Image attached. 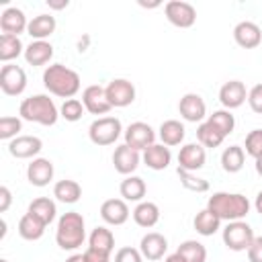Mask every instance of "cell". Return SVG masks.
<instances>
[{
  "label": "cell",
  "mask_w": 262,
  "mask_h": 262,
  "mask_svg": "<svg viewBox=\"0 0 262 262\" xmlns=\"http://www.w3.org/2000/svg\"><path fill=\"white\" fill-rule=\"evenodd\" d=\"M86 233H84V217L76 211L63 213L57 223L55 242L61 250H76L82 246Z\"/></svg>",
  "instance_id": "277c9868"
},
{
  "label": "cell",
  "mask_w": 262,
  "mask_h": 262,
  "mask_svg": "<svg viewBox=\"0 0 262 262\" xmlns=\"http://www.w3.org/2000/svg\"><path fill=\"white\" fill-rule=\"evenodd\" d=\"M90 246L92 248H98V250H104V252H113V248H115V235H113V231L106 229V227H102V225L94 227L92 233H90Z\"/></svg>",
  "instance_id": "d590c367"
},
{
  "label": "cell",
  "mask_w": 262,
  "mask_h": 262,
  "mask_svg": "<svg viewBox=\"0 0 262 262\" xmlns=\"http://www.w3.org/2000/svg\"><path fill=\"white\" fill-rule=\"evenodd\" d=\"M139 4H141V6H149V8H154V6H158L160 2H158V0H154V2H143V0H139Z\"/></svg>",
  "instance_id": "db71d44e"
},
{
  "label": "cell",
  "mask_w": 262,
  "mask_h": 262,
  "mask_svg": "<svg viewBox=\"0 0 262 262\" xmlns=\"http://www.w3.org/2000/svg\"><path fill=\"white\" fill-rule=\"evenodd\" d=\"M246 154L254 160L262 158V129H252L246 135Z\"/></svg>",
  "instance_id": "ab89813d"
},
{
  "label": "cell",
  "mask_w": 262,
  "mask_h": 262,
  "mask_svg": "<svg viewBox=\"0 0 262 262\" xmlns=\"http://www.w3.org/2000/svg\"><path fill=\"white\" fill-rule=\"evenodd\" d=\"M176 252L184 258V262H205L207 260V248L196 239L182 242Z\"/></svg>",
  "instance_id": "836d02e7"
},
{
  "label": "cell",
  "mask_w": 262,
  "mask_h": 262,
  "mask_svg": "<svg viewBox=\"0 0 262 262\" xmlns=\"http://www.w3.org/2000/svg\"><path fill=\"white\" fill-rule=\"evenodd\" d=\"M254 205H256V211L262 215V190L256 194V203H254Z\"/></svg>",
  "instance_id": "f907efd6"
},
{
  "label": "cell",
  "mask_w": 262,
  "mask_h": 262,
  "mask_svg": "<svg viewBox=\"0 0 262 262\" xmlns=\"http://www.w3.org/2000/svg\"><path fill=\"white\" fill-rule=\"evenodd\" d=\"M20 51H23V43L16 35H8V33L0 35V59L2 61H10L18 57Z\"/></svg>",
  "instance_id": "e575fe53"
},
{
  "label": "cell",
  "mask_w": 262,
  "mask_h": 262,
  "mask_svg": "<svg viewBox=\"0 0 262 262\" xmlns=\"http://www.w3.org/2000/svg\"><path fill=\"white\" fill-rule=\"evenodd\" d=\"M254 229L246 221H229L227 227L223 229V244L233 250V252H244L252 246L254 242Z\"/></svg>",
  "instance_id": "8992f818"
},
{
  "label": "cell",
  "mask_w": 262,
  "mask_h": 262,
  "mask_svg": "<svg viewBox=\"0 0 262 262\" xmlns=\"http://www.w3.org/2000/svg\"><path fill=\"white\" fill-rule=\"evenodd\" d=\"M25 86H27V74L20 66H14V63L2 66V70H0V88H2L4 94L16 96L25 90Z\"/></svg>",
  "instance_id": "ba28073f"
},
{
  "label": "cell",
  "mask_w": 262,
  "mask_h": 262,
  "mask_svg": "<svg viewBox=\"0 0 262 262\" xmlns=\"http://www.w3.org/2000/svg\"><path fill=\"white\" fill-rule=\"evenodd\" d=\"M53 196H57V201L61 203H76L82 196V186L72 178L57 180L53 186Z\"/></svg>",
  "instance_id": "484cf974"
},
{
  "label": "cell",
  "mask_w": 262,
  "mask_h": 262,
  "mask_svg": "<svg viewBox=\"0 0 262 262\" xmlns=\"http://www.w3.org/2000/svg\"><path fill=\"white\" fill-rule=\"evenodd\" d=\"M133 219H135V223H137L139 227H154V225L158 223V219H160V209H158L156 203L143 201V203H139V205L135 207Z\"/></svg>",
  "instance_id": "4316f807"
},
{
  "label": "cell",
  "mask_w": 262,
  "mask_h": 262,
  "mask_svg": "<svg viewBox=\"0 0 262 262\" xmlns=\"http://www.w3.org/2000/svg\"><path fill=\"white\" fill-rule=\"evenodd\" d=\"M66 262H86V260H84V254H74V256H70Z\"/></svg>",
  "instance_id": "816d5d0a"
},
{
  "label": "cell",
  "mask_w": 262,
  "mask_h": 262,
  "mask_svg": "<svg viewBox=\"0 0 262 262\" xmlns=\"http://www.w3.org/2000/svg\"><path fill=\"white\" fill-rule=\"evenodd\" d=\"M82 102H84L86 111L92 113V115H106L113 108L111 102H108V98H106V90L100 84L86 86L84 92H82Z\"/></svg>",
  "instance_id": "8fae6325"
},
{
  "label": "cell",
  "mask_w": 262,
  "mask_h": 262,
  "mask_svg": "<svg viewBox=\"0 0 262 262\" xmlns=\"http://www.w3.org/2000/svg\"><path fill=\"white\" fill-rule=\"evenodd\" d=\"M168 250V239L158 233V231H149L141 237V244H139V252L141 256H145L147 260H160Z\"/></svg>",
  "instance_id": "d6986e66"
},
{
  "label": "cell",
  "mask_w": 262,
  "mask_h": 262,
  "mask_svg": "<svg viewBox=\"0 0 262 262\" xmlns=\"http://www.w3.org/2000/svg\"><path fill=\"white\" fill-rule=\"evenodd\" d=\"M10 201H12V194L8 186H0V213H4L10 207Z\"/></svg>",
  "instance_id": "bcb514c9"
},
{
  "label": "cell",
  "mask_w": 262,
  "mask_h": 262,
  "mask_svg": "<svg viewBox=\"0 0 262 262\" xmlns=\"http://www.w3.org/2000/svg\"><path fill=\"white\" fill-rule=\"evenodd\" d=\"M119 190H121V196L127 199V201H141L145 196L147 186H145L143 178H139V176H127L121 182Z\"/></svg>",
  "instance_id": "f546056e"
},
{
  "label": "cell",
  "mask_w": 262,
  "mask_h": 262,
  "mask_svg": "<svg viewBox=\"0 0 262 262\" xmlns=\"http://www.w3.org/2000/svg\"><path fill=\"white\" fill-rule=\"evenodd\" d=\"M248 102H250V108L258 115H262V82H258L256 86L250 88L248 92Z\"/></svg>",
  "instance_id": "b9f144b4"
},
{
  "label": "cell",
  "mask_w": 262,
  "mask_h": 262,
  "mask_svg": "<svg viewBox=\"0 0 262 262\" xmlns=\"http://www.w3.org/2000/svg\"><path fill=\"white\" fill-rule=\"evenodd\" d=\"M244 160H246V154H244V147H239V145H229L221 154V166L229 174L239 172L244 168Z\"/></svg>",
  "instance_id": "f1b7e54d"
},
{
  "label": "cell",
  "mask_w": 262,
  "mask_h": 262,
  "mask_svg": "<svg viewBox=\"0 0 262 262\" xmlns=\"http://www.w3.org/2000/svg\"><path fill=\"white\" fill-rule=\"evenodd\" d=\"M154 139H156L154 129L143 121H135L125 129V143L133 149H137V151L147 149L149 145H154Z\"/></svg>",
  "instance_id": "30bf717a"
},
{
  "label": "cell",
  "mask_w": 262,
  "mask_h": 262,
  "mask_svg": "<svg viewBox=\"0 0 262 262\" xmlns=\"http://www.w3.org/2000/svg\"><path fill=\"white\" fill-rule=\"evenodd\" d=\"M164 262H184V258H182L178 252H174V254H170V256H168Z\"/></svg>",
  "instance_id": "681fc988"
},
{
  "label": "cell",
  "mask_w": 262,
  "mask_h": 262,
  "mask_svg": "<svg viewBox=\"0 0 262 262\" xmlns=\"http://www.w3.org/2000/svg\"><path fill=\"white\" fill-rule=\"evenodd\" d=\"M205 160H207V151L201 143H186L178 151V168L188 170V172L203 168Z\"/></svg>",
  "instance_id": "4fadbf2b"
},
{
  "label": "cell",
  "mask_w": 262,
  "mask_h": 262,
  "mask_svg": "<svg viewBox=\"0 0 262 262\" xmlns=\"http://www.w3.org/2000/svg\"><path fill=\"white\" fill-rule=\"evenodd\" d=\"M45 227H47V225H45L39 217H35L33 213H29V211H27V213L20 217V221H18V233H20L23 239H29V242L39 239V237L43 235Z\"/></svg>",
  "instance_id": "d4e9b609"
},
{
  "label": "cell",
  "mask_w": 262,
  "mask_h": 262,
  "mask_svg": "<svg viewBox=\"0 0 262 262\" xmlns=\"http://www.w3.org/2000/svg\"><path fill=\"white\" fill-rule=\"evenodd\" d=\"M6 235V221L4 219H0V239Z\"/></svg>",
  "instance_id": "f5cc1de1"
},
{
  "label": "cell",
  "mask_w": 262,
  "mask_h": 262,
  "mask_svg": "<svg viewBox=\"0 0 262 262\" xmlns=\"http://www.w3.org/2000/svg\"><path fill=\"white\" fill-rule=\"evenodd\" d=\"M20 119H16V117H8V115H4V117H0V139H10L12 135H16L18 131H20Z\"/></svg>",
  "instance_id": "60d3db41"
},
{
  "label": "cell",
  "mask_w": 262,
  "mask_h": 262,
  "mask_svg": "<svg viewBox=\"0 0 262 262\" xmlns=\"http://www.w3.org/2000/svg\"><path fill=\"white\" fill-rule=\"evenodd\" d=\"M256 172L262 176V158H258V160H256Z\"/></svg>",
  "instance_id": "11a10c76"
},
{
  "label": "cell",
  "mask_w": 262,
  "mask_h": 262,
  "mask_svg": "<svg viewBox=\"0 0 262 262\" xmlns=\"http://www.w3.org/2000/svg\"><path fill=\"white\" fill-rule=\"evenodd\" d=\"M84 260L86 262H111V252H104V250L88 246V250L84 252Z\"/></svg>",
  "instance_id": "ee69618b"
},
{
  "label": "cell",
  "mask_w": 262,
  "mask_h": 262,
  "mask_svg": "<svg viewBox=\"0 0 262 262\" xmlns=\"http://www.w3.org/2000/svg\"><path fill=\"white\" fill-rule=\"evenodd\" d=\"M84 111H86V106H84V102L78 100V98H68V100H63V104H61V108H59L61 117H63L66 121H70V123L80 121L82 115H84Z\"/></svg>",
  "instance_id": "f35d334b"
},
{
  "label": "cell",
  "mask_w": 262,
  "mask_h": 262,
  "mask_svg": "<svg viewBox=\"0 0 262 262\" xmlns=\"http://www.w3.org/2000/svg\"><path fill=\"white\" fill-rule=\"evenodd\" d=\"M27 27H29V23H27V16H25V12L20 8L8 6V8L2 10V14H0V29L4 33L18 37V33H23Z\"/></svg>",
  "instance_id": "ffe728a7"
},
{
  "label": "cell",
  "mask_w": 262,
  "mask_h": 262,
  "mask_svg": "<svg viewBox=\"0 0 262 262\" xmlns=\"http://www.w3.org/2000/svg\"><path fill=\"white\" fill-rule=\"evenodd\" d=\"M139 160H141L139 151L129 147L127 143L115 147V151H113V164H115V170L119 174H131L139 166Z\"/></svg>",
  "instance_id": "2e32d148"
},
{
  "label": "cell",
  "mask_w": 262,
  "mask_h": 262,
  "mask_svg": "<svg viewBox=\"0 0 262 262\" xmlns=\"http://www.w3.org/2000/svg\"><path fill=\"white\" fill-rule=\"evenodd\" d=\"M207 209L225 221H239L250 211V201L239 192H213L207 201Z\"/></svg>",
  "instance_id": "7a4b0ae2"
},
{
  "label": "cell",
  "mask_w": 262,
  "mask_h": 262,
  "mask_svg": "<svg viewBox=\"0 0 262 262\" xmlns=\"http://www.w3.org/2000/svg\"><path fill=\"white\" fill-rule=\"evenodd\" d=\"M100 217L111 225H123L129 219V207L123 199H106L100 205Z\"/></svg>",
  "instance_id": "ac0fdd59"
},
{
  "label": "cell",
  "mask_w": 262,
  "mask_h": 262,
  "mask_svg": "<svg viewBox=\"0 0 262 262\" xmlns=\"http://www.w3.org/2000/svg\"><path fill=\"white\" fill-rule=\"evenodd\" d=\"M176 174H178L184 188H188L192 192H207L209 190V180H205V178H201L188 170H182V168H176Z\"/></svg>",
  "instance_id": "8d00e7d4"
},
{
  "label": "cell",
  "mask_w": 262,
  "mask_h": 262,
  "mask_svg": "<svg viewBox=\"0 0 262 262\" xmlns=\"http://www.w3.org/2000/svg\"><path fill=\"white\" fill-rule=\"evenodd\" d=\"M121 131H123V127L117 117H100V119L92 121L88 135H90V141L96 145H111L119 139Z\"/></svg>",
  "instance_id": "5b68a950"
},
{
  "label": "cell",
  "mask_w": 262,
  "mask_h": 262,
  "mask_svg": "<svg viewBox=\"0 0 262 262\" xmlns=\"http://www.w3.org/2000/svg\"><path fill=\"white\" fill-rule=\"evenodd\" d=\"M20 117L27 119V121H33V123H39V125H55L57 121V106L55 102L47 96V94H33L29 98H25L20 102V108H18Z\"/></svg>",
  "instance_id": "3957f363"
},
{
  "label": "cell",
  "mask_w": 262,
  "mask_h": 262,
  "mask_svg": "<svg viewBox=\"0 0 262 262\" xmlns=\"http://www.w3.org/2000/svg\"><path fill=\"white\" fill-rule=\"evenodd\" d=\"M213 127H217L223 135H229L231 131H233V127H235V119H233V115L227 111V108H221V111H215L213 115H209V119H207Z\"/></svg>",
  "instance_id": "74e56055"
},
{
  "label": "cell",
  "mask_w": 262,
  "mask_h": 262,
  "mask_svg": "<svg viewBox=\"0 0 262 262\" xmlns=\"http://www.w3.org/2000/svg\"><path fill=\"white\" fill-rule=\"evenodd\" d=\"M47 4L51 6V8H66L68 6V0H47Z\"/></svg>",
  "instance_id": "7dc6e473"
},
{
  "label": "cell",
  "mask_w": 262,
  "mask_h": 262,
  "mask_svg": "<svg viewBox=\"0 0 262 262\" xmlns=\"http://www.w3.org/2000/svg\"><path fill=\"white\" fill-rule=\"evenodd\" d=\"M115 262H141V252L131 246H125L115 254Z\"/></svg>",
  "instance_id": "7bdbcfd3"
},
{
  "label": "cell",
  "mask_w": 262,
  "mask_h": 262,
  "mask_svg": "<svg viewBox=\"0 0 262 262\" xmlns=\"http://www.w3.org/2000/svg\"><path fill=\"white\" fill-rule=\"evenodd\" d=\"M27 178L33 186H45L53 178V164L47 158H35L27 166Z\"/></svg>",
  "instance_id": "e0dca14e"
},
{
  "label": "cell",
  "mask_w": 262,
  "mask_h": 262,
  "mask_svg": "<svg viewBox=\"0 0 262 262\" xmlns=\"http://www.w3.org/2000/svg\"><path fill=\"white\" fill-rule=\"evenodd\" d=\"M233 39L244 49H254L262 43V29L254 20H239L233 27Z\"/></svg>",
  "instance_id": "7c38bea8"
},
{
  "label": "cell",
  "mask_w": 262,
  "mask_h": 262,
  "mask_svg": "<svg viewBox=\"0 0 262 262\" xmlns=\"http://www.w3.org/2000/svg\"><path fill=\"white\" fill-rule=\"evenodd\" d=\"M178 111H180V115H182L186 121L196 123V121H203V119H205V115H207V104H205V100H203L201 94L188 92V94H184V96L180 98Z\"/></svg>",
  "instance_id": "5bb4252c"
},
{
  "label": "cell",
  "mask_w": 262,
  "mask_h": 262,
  "mask_svg": "<svg viewBox=\"0 0 262 262\" xmlns=\"http://www.w3.org/2000/svg\"><path fill=\"white\" fill-rule=\"evenodd\" d=\"M196 139H199V143L203 147H217V145H221L225 135L217 127H213L209 121H205V123H201L196 127Z\"/></svg>",
  "instance_id": "d6a6232c"
},
{
  "label": "cell",
  "mask_w": 262,
  "mask_h": 262,
  "mask_svg": "<svg viewBox=\"0 0 262 262\" xmlns=\"http://www.w3.org/2000/svg\"><path fill=\"white\" fill-rule=\"evenodd\" d=\"M27 31L31 37H35V41H45V37H49L55 31V16L53 14H37L29 20Z\"/></svg>",
  "instance_id": "603a6c76"
},
{
  "label": "cell",
  "mask_w": 262,
  "mask_h": 262,
  "mask_svg": "<svg viewBox=\"0 0 262 262\" xmlns=\"http://www.w3.org/2000/svg\"><path fill=\"white\" fill-rule=\"evenodd\" d=\"M246 98H248V92H246L244 82H239V80H229L219 88V100L227 111L242 106Z\"/></svg>",
  "instance_id": "9a60e30c"
},
{
  "label": "cell",
  "mask_w": 262,
  "mask_h": 262,
  "mask_svg": "<svg viewBox=\"0 0 262 262\" xmlns=\"http://www.w3.org/2000/svg\"><path fill=\"white\" fill-rule=\"evenodd\" d=\"M43 84L45 88L61 98H72L80 90V76L76 70L63 66V63H53L47 66L43 72Z\"/></svg>",
  "instance_id": "6da1fadb"
},
{
  "label": "cell",
  "mask_w": 262,
  "mask_h": 262,
  "mask_svg": "<svg viewBox=\"0 0 262 262\" xmlns=\"http://www.w3.org/2000/svg\"><path fill=\"white\" fill-rule=\"evenodd\" d=\"M184 125L176 119H168L160 125V139L164 145H178L184 139Z\"/></svg>",
  "instance_id": "83f0119b"
},
{
  "label": "cell",
  "mask_w": 262,
  "mask_h": 262,
  "mask_svg": "<svg viewBox=\"0 0 262 262\" xmlns=\"http://www.w3.org/2000/svg\"><path fill=\"white\" fill-rule=\"evenodd\" d=\"M219 223H221V219H219L215 213H211L209 209L199 211V213L194 215V221H192L196 233H201V235H213V233L219 229Z\"/></svg>",
  "instance_id": "4dcf8cb0"
},
{
  "label": "cell",
  "mask_w": 262,
  "mask_h": 262,
  "mask_svg": "<svg viewBox=\"0 0 262 262\" xmlns=\"http://www.w3.org/2000/svg\"><path fill=\"white\" fill-rule=\"evenodd\" d=\"M88 43H90V37H88V35H84V37L78 41V51H86Z\"/></svg>",
  "instance_id": "c3c4849f"
},
{
  "label": "cell",
  "mask_w": 262,
  "mask_h": 262,
  "mask_svg": "<svg viewBox=\"0 0 262 262\" xmlns=\"http://www.w3.org/2000/svg\"><path fill=\"white\" fill-rule=\"evenodd\" d=\"M170 160H172V154H170L168 145H164V143H154L147 149H143V162L151 170H164V168H168Z\"/></svg>",
  "instance_id": "7402d4cb"
},
{
  "label": "cell",
  "mask_w": 262,
  "mask_h": 262,
  "mask_svg": "<svg viewBox=\"0 0 262 262\" xmlns=\"http://www.w3.org/2000/svg\"><path fill=\"white\" fill-rule=\"evenodd\" d=\"M0 262H8V260H4V258H0Z\"/></svg>",
  "instance_id": "9f6ffc18"
},
{
  "label": "cell",
  "mask_w": 262,
  "mask_h": 262,
  "mask_svg": "<svg viewBox=\"0 0 262 262\" xmlns=\"http://www.w3.org/2000/svg\"><path fill=\"white\" fill-rule=\"evenodd\" d=\"M41 147H43V141L35 135H18L8 143V151L14 158H33L41 151Z\"/></svg>",
  "instance_id": "44dd1931"
},
{
  "label": "cell",
  "mask_w": 262,
  "mask_h": 262,
  "mask_svg": "<svg viewBox=\"0 0 262 262\" xmlns=\"http://www.w3.org/2000/svg\"><path fill=\"white\" fill-rule=\"evenodd\" d=\"M164 12H166V18L172 25L180 27V29H188L196 20V8L186 0H170V2H166Z\"/></svg>",
  "instance_id": "52a82bcc"
},
{
  "label": "cell",
  "mask_w": 262,
  "mask_h": 262,
  "mask_svg": "<svg viewBox=\"0 0 262 262\" xmlns=\"http://www.w3.org/2000/svg\"><path fill=\"white\" fill-rule=\"evenodd\" d=\"M53 57V45L49 41H33L25 49V59L31 66H43Z\"/></svg>",
  "instance_id": "cb8c5ba5"
},
{
  "label": "cell",
  "mask_w": 262,
  "mask_h": 262,
  "mask_svg": "<svg viewBox=\"0 0 262 262\" xmlns=\"http://www.w3.org/2000/svg\"><path fill=\"white\" fill-rule=\"evenodd\" d=\"M106 98L111 106H129L135 100V86L125 78H115L106 86Z\"/></svg>",
  "instance_id": "9c48e42d"
},
{
  "label": "cell",
  "mask_w": 262,
  "mask_h": 262,
  "mask_svg": "<svg viewBox=\"0 0 262 262\" xmlns=\"http://www.w3.org/2000/svg\"><path fill=\"white\" fill-rule=\"evenodd\" d=\"M248 260L250 262H262V235L254 237L252 246L248 248Z\"/></svg>",
  "instance_id": "f6af8a7d"
},
{
  "label": "cell",
  "mask_w": 262,
  "mask_h": 262,
  "mask_svg": "<svg viewBox=\"0 0 262 262\" xmlns=\"http://www.w3.org/2000/svg\"><path fill=\"white\" fill-rule=\"evenodd\" d=\"M29 213H33L35 217H39L45 225H49L53 219H55V203L51 201V199H47V196H39V199H35V201H31V205H29Z\"/></svg>",
  "instance_id": "1f68e13d"
}]
</instances>
